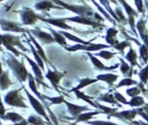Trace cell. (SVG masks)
Segmentation results:
<instances>
[{
	"mask_svg": "<svg viewBox=\"0 0 148 125\" xmlns=\"http://www.w3.org/2000/svg\"><path fill=\"white\" fill-rule=\"evenodd\" d=\"M60 33L64 35V36L66 37V39H69V40H71V41H74V42L78 43V44H89V43H91V42H87V41L83 40V39H81L80 37L75 36L74 34H71L70 32H66V31H60Z\"/></svg>",
	"mask_w": 148,
	"mask_h": 125,
	"instance_id": "cell-32",
	"label": "cell"
},
{
	"mask_svg": "<svg viewBox=\"0 0 148 125\" xmlns=\"http://www.w3.org/2000/svg\"><path fill=\"white\" fill-rule=\"evenodd\" d=\"M147 85H148V83H147Z\"/></svg>",
	"mask_w": 148,
	"mask_h": 125,
	"instance_id": "cell-59",
	"label": "cell"
},
{
	"mask_svg": "<svg viewBox=\"0 0 148 125\" xmlns=\"http://www.w3.org/2000/svg\"><path fill=\"white\" fill-rule=\"evenodd\" d=\"M66 21H71V22H75V23H79V24H83V25H88L91 26L93 28H105V24L101 23V22L97 21V20H94L93 18L90 17H84V16H74V17H66Z\"/></svg>",
	"mask_w": 148,
	"mask_h": 125,
	"instance_id": "cell-8",
	"label": "cell"
},
{
	"mask_svg": "<svg viewBox=\"0 0 148 125\" xmlns=\"http://www.w3.org/2000/svg\"><path fill=\"white\" fill-rule=\"evenodd\" d=\"M29 32L32 35L36 36L43 44H51V43L56 42L51 33H47L45 31H41L40 29H32V30H29Z\"/></svg>",
	"mask_w": 148,
	"mask_h": 125,
	"instance_id": "cell-15",
	"label": "cell"
},
{
	"mask_svg": "<svg viewBox=\"0 0 148 125\" xmlns=\"http://www.w3.org/2000/svg\"><path fill=\"white\" fill-rule=\"evenodd\" d=\"M28 123L31 124V125H45V121L41 119L39 116H36V115H30L27 119Z\"/></svg>",
	"mask_w": 148,
	"mask_h": 125,
	"instance_id": "cell-45",
	"label": "cell"
},
{
	"mask_svg": "<svg viewBox=\"0 0 148 125\" xmlns=\"http://www.w3.org/2000/svg\"><path fill=\"white\" fill-rule=\"evenodd\" d=\"M0 40H1L2 44L5 46L6 49H8L11 53H13L17 57L21 55V54L15 48V46L19 47L24 52L27 51V49L22 45L21 41H20V37L18 36H14L12 34H0Z\"/></svg>",
	"mask_w": 148,
	"mask_h": 125,
	"instance_id": "cell-2",
	"label": "cell"
},
{
	"mask_svg": "<svg viewBox=\"0 0 148 125\" xmlns=\"http://www.w3.org/2000/svg\"><path fill=\"white\" fill-rule=\"evenodd\" d=\"M3 70H2V65H1V62H0V76H1L2 74H3Z\"/></svg>",
	"mask_w": 148,
	"mask_h": 125,
	"instance_id": "cell-55",
	"label": "cell"
},
{
	"mask_svg": "<svg viewBox=\"0 0 148 125\" xmlns=\"http://www.w3.org/2000/svg\"><path fill=\"white\" fill-rule=\"evenodd\" d=\"M27 42H28V44L30 45V49H31V51H32V54H33V56H34V58H35V62L38 64L39 67L41 68V70H42V71H45V64H43V59L40 57V55L38 54L37 50H35L34 45L30 44V41L29 40H27Z\"/></svg>",
	"mask_w": 148,
	"mask_h": 125,
	"instance_id": "cell-33",
	"label": "cell"
},
{
	"mask_svg": "<svg viewBox=\"0 0 148 125\" xmlns=\"http://www.w3.org/2000/svg\"><path fill=\"white\" fill-rule=\"evenodd\" d=\"M23 88L24 87H21L20 89H14V90L9 91V92L4 96V102H5L7 105L13 106V107L27 109L28 106L26 105L25 102H24L23 97L19 94V91Z\"/></svg>",
	"mask_w": 148,
	"mask_h": 125,
	"instance_id": "cell-4",
	"label": "cell"
},
{
	"mask_svg": "<svg viewBox=\"0 0 148 125\" xmlns=\"http://www.w3.org/2000/svg\"><path fill=\"white\" fill-rule=\"evenodd\" d=\"M141 39H142L143 43H144V44L148 47V33H147V34H145L144 36L141 37Z\"/></svg>",
	"mask_w": 148,
	"mask_h": 125,
	"instance_id": "cell-51",
	"label": "cell"
},
{
	"mask_svg": "<svg viewBox=\"0 0 148 125\" xmlns=\"http://www.w3.org/2000/svg\"><path fill=\"white\" fill-rule=\"evenodd\" d=\"M40 20L45 22V23H49L51 25H53V26L59 27V28L62 29V30H75V28H73L72 26L66 24V17L64 18H43V17H41Z\"/></svg>",
	"mask_w": 148,
	"mask_h": 125,
	"instance_id": "cell-13",
	"label": "cell"
},
{
	"mask_svg": "<svg viewBox=\"0 0 148 125\" xmlns=\"http://www.w3.org/2000/svg\"><path fill=\"white\" fill-rule=\"evenodd\" d=\"M106 37H105V40L107 41V44L110 45L111 47H113L115 44H117L119 41L117 40L116 36H117L119 31L115 27H109L107 28V31H106Z\"/></svg>",
	"mask_w": 148,
	"mask_h": 125,
	"instance_id": "cell-19",
	"label": "cell"
},
{
	"mask_svg": "<svg viewBox=\"0 0 148 125\" xmlns=\"http://www.w3.org/2000/svg\"><path fill=\"white\" fill-rule=\"evenodd\" d=\"M119 61H120V71L124 76L126 77H130L132 78V74H133V67L128 64L122 57H119Z\"/></svg>",
	"mask_w": 148,
	"mask_h": 125,
	"instance_id": "cell-22",
	"label": "cell"
},
{
	"mask_svg": "<svg viewBox=\"0 0 148 125\" xmlns=\"http://www.w3.org/2000/svg\"><path fill=\"white\" fill-rule=\"evenodd\" d=\"M119 3L122 5L123 9L125 10L127 14V18H128V23L131 27V31L133 32V34L135 36H137V32H136V25H135V18L139 15L138 11L135 10L126 0H118Z\"/></svg>",
	"mask_w": 148,
	"mask_h": 125,
	"instance_id": "cell-5",
	"label": "cell"
},
{
	"mask_svg": "<svg viewBox=\"0 0 148 125\" xmlns=\"http://www.w3.org/2000/svg\"><path fill=\"white\" fill-rule=\"evenodd\" d=\"M86 123L90 125H120L111 121H105V120H90V121L86 122Z\"/></svg>",
	"mask_w": 148,
	"mask_h": 125,
	"instance_id": "cell-47",
	"label": "cell"
},
{
	"mask_svg": "<svg viewBox=\"0 0 148 125\" xmlns=\"http://www.w3.org/2000/svg\"><path fill=\"white\" fill-rule=\"evenodd\" d=\"M66 73H62V72H60V71H53V70H49V71L45 73V77L49 80V82L51 83L53 87L55 88V90L57 92H60L59 90V83L60 81L62 80V78L64 77Z\"/></svg>",
	"mask_w": 148,
	"mask_h": 125,
	"instance_id": "cell-11",
	"label": "cell"
},
{
	"mask_svg": "<svg viewBox=\"0 0 148 125\" xmlns=\"http://www.w3.org/2000/svg\"><path fill=\"white\" fill-rule=\"evenodd\" d=\"M53 3H56L57 5L60 6L62 9H66L71 12H74L79 16H84V17H90V18H99L100 20H103L100 16H98L99 14L96 13L94 11V9L90 6H83V5H74V4H68L64 2L60 1V0H51Z\"/></svg>",
	"mask_w": 148,
	"mask_h": 125,
	"instance_id": "cell-1",
	"label": "cell"
},
{
	"mask_svg": "<svg viewBox=\"0 0 148 125\" xmlns=\"http://www.w3.org/2000/svg\"><path fill=\"white\" fill-rule=\"evenodd\" d=\"M138 82L134 79L130 78V77H125L124 79L120 81L117 85L115 86V88H121V87H125V86H131V85H137Z\"/></svg>",
	"mask_w": 148,
	"mask_h": 125,
	"instance_id": "cell-35",
	"label": "cell"
},
{
	"mask_svg": "<svg viewBox=\"0 0 148 125\" xmlns=\"http://www.w3.org/2000/svg\"><path fill=\"white\" fill-rule=\"evenodd\" d=\"M24 57H25L26 61L29 63V65L31 66V68H32V71L33 73H34V76H35V80H36V82H38V84H41L43 85L45 87H49L47 84H45V82H43V75H42V70H41V68L39 67V65L36 63L35 61H33L32 59H30L28 56L24 55Z\"/></svg>",
	"mask_w": 148,
	"mask_h": 125,
	"instance_id": "cell-12",
	"label": "cell"
},
{
	"mask_svg": "<svg viewBox=\"0 0 148 125\" xmlns=\"http://www.w3.org/2000/svg\"><path fill=\"white\" fill-rule=\"evenodd\" d=\"M0 26L3 31H8V32H15V33H29L28 29H24L20 27L16 22L8 21V20L0 19Z\"/></svg>",
	"mask_w": 148,
	"mask_h": 125,
	"instance_id": "cell-10",
	"label": "cell"
},
{
	"mask_svg": "<svg viewBox=\"0 0 148 125\" xmlns=\"http://www.w3.org/2000/svg\"><path fill=\"white\" fill-rule=\"evenodd\" d=\"M96 78L99 81H104V82H106L109 85V87H113L114 83L118 80L119 76L117 74H113V73H103V74L97 75Z\"/></svg>",
	"mask_w": 148,
	"mask_h": 125,
	"instance_id": "cell-20",
	"label": "cell"
},
{
	"mask_svg": "<svg viewBox=\"0 0 148 125\" xmlns=\"http://www.w3.org/2000/svg\"><path fill=\"white\" fill-rule=\"evenodd\" d=\"M135 124H137V125H148V123H146V122H135Z\"/></svg>",
	"mask_w": 148,
	"mask_h": 125,
	"instance_id": "cell-53",
	"label": "cell"
},
{
	"mask_svg": "<svg viewBox=\"0 0 148 125\" xmlns=\"http://www.w3.org/2000/svg\"><path fill=\"white\" fill-rule=\"evenodd\" d=\"M2 1H3V0H0V2H2Z\"/></svg>",
	"mask_w": 148,
	"mask_h": 125,
	"instance_id": "cell-58",
	"label": "cell"
},
{
	"mask_svg": "<svg viewBox=\"0 0 148 125\" xmlns=\"http://www.w3.org/2000/svg\"><path fill=\"white\" fill-rule=\"evenodd\" d=\"M41 19V16L37 15L33 10L25 8L21 12V21L23 25H34L38 20Z\"/></svg>",
	"mask_w": 148,
	"mask_h": 125,
	"instance_id": "cell-9",
	"label": "cell"
},
{
	"mask_svg": "<svg viewBox=\"0 0 148 125\" xmlns=\"http://www.w3.org/2000/svg\"><path fill=\"white\" fill-rule=\"evenodd\" d=\"M110 2H112V3H114L115 5H118L119 4V2H118V0H109Z\"/></svg>",
	"mask_w": 148,
	"mask_h": 125,
	"instance_id": "cell-54",
	"label": "cell"
},
{
	"mask_svg": "<svg viewBox=\"0 0 148 125\" xmlns=\"http://www.w3.org/2000/svg\"><path fill=\"white\" fill-rule=\"evenodd\" d=\"M34 8L36 10H40V11H49L51 9H62L60 6L53 3L51 0H42L35 4Z\"/></svg>",
	"mask_w": 148,
	"mask_h": 125,
	"instance_id": "cell-18",
	"label": "cell"
},
{
	"mask_svg": "<svg viewBox=\"0 0 148 125\" xmlns=\"http://www.w3.org/2000/svg\"><path fill=\"white\" fill-rule=\"evenodd\" d=\"M64 104L66 105L68 107V110L70 112V114L72 115L73 118H78L79 115L83 113L84 111H89L90 108L88 106H81V105H77V104H74V103H71L69 101H64Z\"/></svg>",
	"mask_w": 148,
	"mask_h": 125,
	"instance_id": "cell-16",
	"label": "cell"
},
{
	"mask_svg": "<svg viewBox=\"0 0 148 125\" xmlns=\"http://www.w3.org/2000/svg\"><path fill=\"white\" fill-rule=\"evenodd\" d=\"M143 1H144V4H145V6H146L147 12H148V0H143Z\"/></svg>",
	"mask_w": 148,
	"mask_h": 125,
	"instance_id": "cell-56",
	"label": "cell"
},
{
	"mask_svg": "<svg viewBox=\"0 0 148 125\" xmlns=\"http://www.w3.org/2000/svg\"><path fill=\"white\" fill-rule=\"evenodd\" d=\"M136 28L138 29V31H139V36H140V38L142 36H144L145 34H147L146 22H145V20L143 19V18H140V19H139V21L137 22Z\"/></svg>",
	"mask_w": 148,
	"mask_h": 125,
	"instance_id": "cell-37",
	"label": "cell"
},
{
	"mask_svg": "<svg viewBox=\"0 0 148 125\" xmlns=\"http://www.w3.org/2000/svg\"><path fill=\"white\" fill-rule=\"evenodd\" d=\"M134 3L138 13H144V1L143 0H134Z\"/></svg>",
	"mask_w": 148,
	"mask_h": 125,
	"instance_id": "cell-49",
	"label": "cell"
},
{
	"mask_svg": "<svg viewBox=\"0 0 148 125\" xmlns=\"http://www.w3.org/2000/svg\"><path fill=\"white\" fill-rule=\"evenodd\" d=\"M100 2H101V4L104 6V8H105L106 10H107V12L110 14V15L112 16V17L114 18V19L116 20V21L118 22V18H117V15H116L115 11H114L113 9H112V7L110 6V1L109 0H99Z\"/></svg>",
	"mask_w": 148,
	"mask_h": 125,
	"instance_id": "cell-38",
	"label": "cell"
},
{
	"mask_svg": "<svg viewBox=\"0 0 148 125\" xmlns=\"http://www.w3.org/2000/svg\"><path fill=\"white\" fill-rule=\"evenodd\" d=\"M135 42L139 45V54H140L141 59L143 60L144 64H147L148 63V47L144 43H143V44H139V42H137V41H135Z\"/></svg>",
	"mask_w": 148,
	"mask_h": 125,
	"instance_id": "cell-34",
	"label": "cell"
},
{
	"mask_svg": "<svg viewBox=\"0 0 148 125\" xmlns=\"http://www.w3.org/2000/svg\"><path fill=\"white\" fill-rule=\"evenodd\" d=\"M7 64L10 68L12 69L14 75L16 76V78L20 81V82H24L27 80L28 78V71L26 69L25 65L23 62L19 61L16 58H14L13 55H9L7 59Z\"/></svg>",
	"mask_w": 148,
	"mask_h": 125,
	"instance_id": "cell-3",
	"label": "cell"
},
{
	"mask_svg": "<svg viewBox=\"0 0 148 125\" xmlns=\"http://www.w3.org/2000/svg\"><path fill=\"white\" fill-rule=\"evenodd\" d=\"M29 123H28V121L27 120H25V119H23L22 121H20V122H17V123H14V125H28Z\"/></svg>",
	"mask_w": 148,
	"mask_h": 125,
	"instance_id": "cell-52",
	"label": "cell"
},
{
	"mask_svg": "<svg viewBox=\"0 0 148 125\" xmlns=\"http://www.w3.org/2000/svg\"><path fill=\"white\" fill-rule=\"evenodd\" d=\"M97 56H99V57L103 58V59L105 60H110L112 59V58H114L116 56V53H114V52H111V51H108V50H101V51L97 52V54H96Z\"/></svg>",
	"mask_w": 148,
	"mask_h": 125,
	"instance_id": "cell-39",
	"label": "cell"
},
{
	"mask_svg": "<svg viewBox=\"0 0 148 125\" xmlns=\"http://www.w3.org/2000/svg\"><path fill=\"white\" fill-rule=\"evenodd\" d=\"M97 104H98V108H99V110H101L103 113L107 114L109 117H112V115H113L115 112H117V108L107 107V106H104L100 103H97Z\"/></svg>",
	"mask_w": 148,
	"mask_h": 125,
	"instance_id": "cell-40",
	"label": "cell"
},
{
	"mask_svg": "<svg viewBox=\"0 0 148 125\" xmlns=\"http://www.w3.org/2000/svg\"><path fill=\"white\" fill-rule=\"evenodd\" d=\"M145 100L143 98L142 96H136V97H133L128 101V105L131 106L133 108H139V107H142V106L145 105Z\"/></svg>",
	"mask_w": 148,
	"mask_h": 125,
	"instance_id": "cell-30",
	"label": "cell"
},
{
	"mask_svg": "<svg viewBox=\"0 0 148 125\" xmlns=\"http://www.w3.org/2000/svg\"><path fill=\"white\" fill-rule=\"evenodd\" d=\"M138 76L140 79V83L143 85H147L148 83V64H146L145 67H143L140 71L138 72Z\"/></svg>",
	"mask_w": 148,
	"mask_h": 125,
	"instance_id": "cell-36",
	"label": "cell"
},
{
	"mask_svg": "<svg viewBox=\"0 0 148 125\" xmlns=\"http://www.w3.org/2000/svg\"><path fill=\"white\" fill-rule=\"evenodd\" d=\"M141 88L140 87H131V88H128L126 90V93L127 95H128L129 97H131V98H133V97H136V96H139L141 93Z\"/></svg>",
	"mask_w": 148,
	"mask_h": 125,
	"instance_id": "cell-44",
	"label": "cell"
},
{
	"mask_svg": "<svg viewBox=\"0 0 148 125\" xmlns=\"http://www.w3.org/2000/svg\"><path fill=\"white\" fill-rule=\"evenodd\" d=\"M100 113H103V112L101 111V110H95V111H88V112H83L81 115H79V117L76 119V122H75L73 125L75 124H78L80 123V122H88L90 120L92 119V118L94 117V116L98 115V114Z\"/></svg>",
	"mask_w": 148,
	"mask_h": 125,
	"instance_id": "cell-21",
	"label": "cell"
},
{
	"mask_svg": "<svg viewBox=\"0 0 148 125\" xmlns=\"http://www.w3.org/2000/svg\"><path fill=\"white\" fill-rule=\"evenodd\" d=\"M72 91L75 93V94H76V96L78 97L79 99H81V100H83V101L87 102V103H88L89 105L93 106V107H95L96 109L99 110V108H98L97 102H94L93 101V97H91V96H89V95L85 94V93L82 92L81 90H72Z\"/></svg>",
	"mask_w": 148,
	"mask_h": 125,
	"instance_id": "cell-24",
	"label": "cell"
},
{
	"mask_svg": "<svg viewBox=\"0 0 148 125\" xmlns=\"http://www.w3.org/2000/svg\"><path fill=\"white\" fill-rule=\"evenodd\" d=\"M51 35L53 36V38H55L56 42L59 43L60 46H64V48H66V47H68V44H66V37H64V35L60 34V32H57V31H55L53 29H51Z\"/></svg>",
	"mask_w": 148,
	"mask_h": 125,
	"instance_id": "cell-31",
	"label": "cell"
},
{
	"mask_svg": "<svg viewBox=\"0 0 148 125\" xmlns=\"http://www.w3.org/2000/svg\"><path fill=\"white\" fill-rule=\"evenodd\" d=\"M97 100H99V101L106 102V103L113 104V105H117L118 107H120V104H118L119 102L115 99V97H114V94H112V93H110V92L105 93V94H102L101 96L98 97Z\"/></svg>",
	"mask_w": 148,
	"mask_h": 125,
	"instance_id": "cell-26",
	"label": "cell"
},
{
	"mask_svg": "<svg viewBox=\"0 0 148 125\" xmlns=\"http://www.w3.org/2000/svg\"><path fill=\"white\" fill-rule=\"evenodd\" d=\"M127 47H131V42L129 40H124V41H122V42H118L117 44L114 45L113 48L118 50V51H120V52H123Z\"/></svg>",
	"mask_w": 148,
	"mask_h": 125,
	"instance_id": "cell-43",
	"label": "cell"
},
{
	"mask_svg": "<svg viewBox=\"0 0 148 125\" xmlns=\"http://www.w3.org/2000/svg\"><path fill=\"white\" fill-rule=\"evenodd\" d=\"M1 119L9 120V121H12V122H14V123H17V122L22 121L24 118L22 117L21 115H19L18 113H16V112H8L3 117H1Z\"/></svg>",
	"mask_w": 148,
	"mask_h": 125,
	"instance_id": "cell-28",
	"label": "cell"
},
{
	"mask_svg": "<svg viewBox=\"0 0 148 125\" xmlns=\"http://www.w3.org/2000/svg\"><path fill=\"white\" fill-rule=\"evenodd\" d=\"M88 56H89L90 60H91V62L93 63V65L95 66L96 69L101 70V71H111V70L116 69V68H118L119 66H120V64H115V65H113V66H106L103 62L100 61V60L98 59L95 55H93L91 52H88Z\"/></svg>",
	"mask_w": 148,
	"mask_h": 125,
	"instance_id": "cell-14",
	"label": "cell"
},
{
	"mask_svg": "<svg viewBox=\"0 0 148 125\" xmlns=\"http://www.w3.org/2000/svg\"><path fill=\"white\" fill-rule=\"evenodd\" d=\"M28 34H29V39H30V41H31V42H32V44L35 46V48H36L37 52H38V54H39V55H40V57L43 59V61H45V62H47V63H49V59H47V55H45V51H43L42 47H41L40 45H39L38 43H37V41L35 40L34 38H33L32 34H31L30 32L28 33Z\"/></svg>",
	"mask_w": 148,
	"mask_h": 125,
	"instance_id": "cell-29",
	"label": "cell"
},
{
	"mask_svg": "<svg viewBox=\"0 0 148 125\" xmlns=\"http://www.w3.org/2000/svg\"><path fill=\"white\" fill-rule=\"evenodd\" d=\"M108 47H111L108 44L103 43H89V44H77L71 47H66V50L70 52H75L78 50H83L87 52H99L101 50H105Z\"/></svg>",
	"mask_w": 148,
	"mask_h": 125,
	"instance_id": "cell-6",
	"label": "cell"
},
{
	"mask_svg": "<svg viewBox=\"0 0 148 125\" xmlns=\"http://www.w3.org/2000/svg\"><path fill=\"white\" fill-rule=\"evenodd\" d=\"M45 97V100H49L51 102V104H62V103H64L66 99H64V95H59L57 97H51V96H43Z\"/></svg>",
	"mask_w": 148,
	"mask_h": 125,
	"instance_id": "cell-42",
	"label": "cell"
},
{
	"mask_svg": "<svg viewBox=\"0 0 148 125\" xmlns=\"http://www.w3.org/2000/svg\"><path fill=\"white\" fill-rule=\"evenodd\" d=\"M138 115L137 109H130V110H123V111H117L112 115V117L119 118L121 120H128V121H133L135 117Z\"/></svg>",
	"mask_w": 148,
	"mask_h": 125,
	"instance_id": "cell-17",
	"label": "cell"
},
{
	"mask_svg": "<svg viewBox=\"0 0 148 125\" xmlns=\"http://www.w3.org/2000/svg\"><path fill=\"white\" fill-rule=\"evenodd\" d=\"M12 81L9 78V72L4 71L3 74L0 76V90H6L9 88L10 85H12Z\"/></svg>",
	"mask_w": 148,
	"mask_h": 125,
	"instance_id": "cell-25",
	"label": "cell"
},
{
	"mask_svg": "<svg viewBox=\"0 0 148 125\" xmlns=\"http://www.w3.org/2000/svg\"><path fill=\"white\" fill-rule=\"evenodd\" d=\"M115 13H116V15H117V18H118V23H122L123 25L128 23V18H126L124 15H123V13H122V11H121V8L120 7H116Z\"/></svg>",
	"mask_w": 148,
	"mask_h": 125,
	"instance_id": "cell-46",
	"label": "cell"
},
{
	"mask_svg": "<svg viewBox=\"0 0 148 125\" xmlns=\"http://www.w3.org/2000/svg\"><path fill=\"white\" fill-rule=\"evenodd\" d=\"M0 125H1V124H0ZM13 125H14V124H13Z\"/></svg>",
	"mask_w": 148,
	"mask_h": 125,
	"instance_id": "cell-60",
	"label": "cell"
},
{
	"mask_svg": "<svg viewBox=\"0 0 148 125\" xmlns=\"http://www.w3.org/2000/svg\"><path fill=\"white\" fill-rule=\"evenodd\" d=\"M125 58L126 60L129 62L132 67H136V66H139L138 61H137V58H138V55H137V52L135 51V49L133 48L132 46L129 47V51L127 52V54L125 55Z\"/></svg>",
	"mask_w": 148,
	"mask_h": 125,
	"instance_id": "cell-23",
	"label": "cell"
},
{
	"mask_svg": "<svg viewBox=\"0 0 148 125\" xmlns=\"http://www.w3.org/2000/svg\"><path fill=\"white\" fill-rule=\"evenodd\" d=\"M24 91H25L26 95H27V98H28V100H29V102H30V105L32 106V108L34 109V111L36 112V113L38 114V115L42 116V117L45 118V119H47V123H49V125H51V120H49V116H47V112H45V106H43L42 102H41L40 100H38V99L35 98V97L33 96V95H31L30 93L28 92V91L26 90L25 88H24Z\"/></svg>",
	"mask_w": 148,
	"mask_h": 125,
	"instance_id": "cell-7",
	"label": "cell"
},
{
	"mask_svg": "<svg viewBox=\"0 0 148 125\" xmlns=\"http://www.w3.org/2000/svg\"><path fill=\"white\" fill-rule=\"evenodd\" d=\"M2 44V42H1V40H0V45H1Z\"/></svg>",
	"mask_w": 148,
	"mask_h": 125,
	"instance_id": "cell-57",
	"label": "cell"
},
{
	"mask_svg": "<svg viewBox=\"0 0 148 125\" xmlns=\"http://www.w3.org/2000/svg\"><path fill=\"white\" fill-rule=\"evenodd\" d=\"M98 79H91V78H83L81 79L80 83H79L78 85H77L76 87H74V88L72 89V90H81V89L85 88V87L89 86V85H92V84H95L96 82H98Z\"/></svg>",
	"mask_w": 148,
	"mask_h": 125,
	"instance_id": "cell-27",
	"label": "cell"
},
{
	"mask_svg": "<svg viewBox=\"0 0 148 125\" xmlns=\"http://www.w3.org/2000/svg\"><path fill=\"white\" fill-rule=\"evenodd\" d=\"M5 112H6V109L3 105V102H0V118L5 115Z\"/></svg>",
	"mask_w": 148,
	"mask_h": 125,
	"instance_id": "cell-50",
	"label": "cell"
},
{
	"mask_svg": "<svg viewBox=\"0 0 148 125\" xmlns=\"http://www.w3.org/2000/svg\"><path fill=\"white\" fill-rule=\"evenodd\" d=\"M114 97H115V99L117 100L119 103L123 104V105H128V101H127V99L125 98L124 96H123L122 94H121L120 92H118V91H114Z\"/></svg>",
	"mask_w": 148,
	"mask_h": 125,
	"instance_id": "cell-48",
	"label": "cell"
},
{
	"mask_svg": "<svg viewBox=\"0 0 148 125\" xmlns=\"http://www.w3.org/2000/svg\"><path fill=\"white\" fill-rule=\"evenodd\" d=\"M91 1H93V3L95 4L96 6H97V7H98V9H99V11L101 12V13L103 14L104 16H105V18L108 20V21H110V22H111V23H113V24H116V22H117V21H116V20L114 19V18L112 17L111 15H109V13H108V12H106L105 10H104L103 8H102L101 6H100L99 4H98L97 2L95 1V0H91Z\"/></svg>",
	"mask_w": 148,
	"mask_h": 125,
	"instance_id": "cell-41",
	"label": "cell"
}]
</instances>
